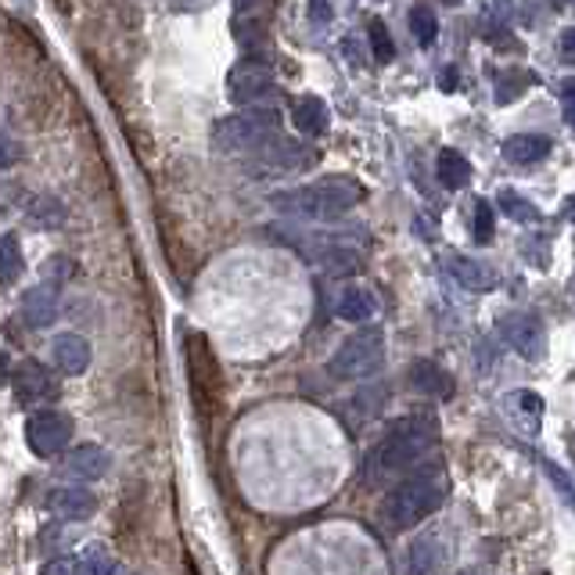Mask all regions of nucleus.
Wrapping results in <instances>:
<instances>
[{"label":"nucleus","instance_id":"17","mask_svg":"<svg viewBox=\"0 0 575 575\" xmlns=\"http://www.w3.org/2000/svg\"><path fill=\"white\" fill-rule=\"evenodd\" d=\"M550 148H554V141L543 137V133H515V137L504 141V158L515 166H532V163H543V158L550 155Z\"/></svg>","mask_w":575,"mask_h":575},{"label":"nucleus","instance_id":"35","mask_svg":"<svg viewBox=\"0 0 575 575\" xmlns=\"http://www.w3.org/2000/svg\"><path fill=\"white\" fill-rule=\"evenodd\" d=\"M460 575H479V572H460Z\"/></svg>","mask_w":575,"mask_h":575},{"label":"nucleus","instance_id":"7","mask_svg":"<svg viewBox=\"0 0 575 575\" xmlns=\"http://www.w3.org/2000/svg\"><path fill=\"white\" fill-rule=\"evenodd\" d=\"M72 439V418L58 410H36L26 421V443L36 457H55L69 446Z\"/></svg>","mask_w":575,"mask_h":575},{"label":"nucleus","instance_id":"31","mask_svg":"<svg viewBox=\"0 0 575 575\" xmlns=\"http://www.w3.org/2000/svg\"><path fill=\"white\" fill-rule=\"evenodd\" d=\"M561 58H565V61H575V33H572V29L561 33Z\"/></svg>","mask_w":575,"mask_h":575},{"label":"nucleus","instance_id":"33","mask_svg":"<svg viewBox=\"0 0 575 575\" xmlns=\"http://www.w3.org/2000/svg\"><path fill=\"white\" fill-rule=\"evenodd\" d=\"M310 15H313V19H332V8H327V4H313Z\"/></svg>","mask_w":575,"mask_h":575},{"label":"nucleus","instance_id":"13","mask_svg":"<svg viewBox=\"0 0 575 575\" xmlns=\"http://www.w3.org/2000/svg\"><path fill=\"white\" fill-rule=\"evenodd\" d=\"M446 271L454 274V280L460 288H468V291H493L496 288V274H493V266H486L482 260H471V255H450L446 260Z\"/></svg>","mask_w":575,"mask_h":575},{"label":"nucleus","instance_id":"16","mask_svg":"<svg viewBox=\"0 0 575 575\" xmlns=\"http://www.w3.org/2000/svg\"><path fill=\"white\" fill-rule=\"evenodd\" d=\"M504 410L511 414V421H515L522 432L536 435L540 432V421H543V399L529 393V388H515V393L504 396Z\"/></svg>","mask_w":575,"mask_h":575},{"label":"nucleus","instance_id":"22","mask_svg":"<svg viewBox=\"0 0 575 575\" xmlns=\"http://www.w3.org/2000/svg\"><path fill=\"white\" fill-rule=\"evenodd\" d=\"M26 271V260H22V244L15 235H0V285H15Z\"/></svg>","mask_w":575,"mask_h":575},{"label":"nucleus","instance_id":"19","mask_svg":"<svg viewBox=\"0 0 575 575\" xmlns=\"http://www.w3.org/2000/svg\"><path fill=\"white\" fill-rule=\"evenodd\" d=\"M22 316L29 327H51L58 316V299L51 285H36L22 296Z\"/></svg>","mask_w":575,"mask_h":575},{"label":"nucleus","instance_id":"12","mask_svg":"<svg viewBox=\"0 0 575 575\" xmlns=\"http://www.w3.org/2000/svg\"><path fill=\"white\" fill-rule=\"evenodd\" d=\"M47 507H51L55 515L69 518V522H83V518H91L94 511H97V500H94L91 489L61 486V489H55L51 496H47Z\"/></svg>","mask_w":575,"mask_h":575},{"label":"nucleus","instance_id":"3","mask_svg":"<svg viewBox=\"0 0 575 575\" xmlns=\"http://www.w3.org/2000/svg\"><path fill=\"white\" fill-rule=\"evenodd\" d=\"M363 183L352 177H324L313 183H302L296 191H280L274 194V205L280 213L299 216V219H316V224H327V219L346 216L352 205L363 202Z\"/></svg>","mask_w":575,"mask_h":575},{"label":"nucleus","instance_id":"18","mask_svg":"<svg viewBox=\"0 0 575 575\" xmlns=\"http://www.w3.org/2000/svg\"><path fill=\"white\" fill-rule=\"evenodd\" d=\"M291 122L306 133V137H324L327 127H332V116H327V105L321 97L306 94L291 101Z\"/></svg>","mask_w":575,"mask_h":575},{"label":"nucleus","instance_id":"28","mask_svg":"<svg viewBox=\"0 0 575 575\" xmlns=\"http://www.w3.org/2000/svg\"><path fill=\"white\" fill-rule=\"evenodd\" d=\"M40 575H80V561L76 558H55V561H47Z\"/></svg>","mask_w":575,"mask_h":575},{"label":"nucleus","instance_id":"5","mask_svg":"<svg viewBox=\"0 0 575 575\" xmlns=\"http://www.w3.org/2000/svg\"><path fill=\"white\" fill-rule=\"evenodd\" d=\"M382 363H385V335L382 327H367V332H357L342 342L332 363H327V374L338 378V382H360V378H371Z\"/></svg>","mask_w":575,"mask_h":575},{"label":"nucleus","instance_id":"14","mask_svg":"<svg viewBox=\"0 0 575 575\" xmlns=\"http://www.w3.org/2000/svg\"><path fill=\"white\" fill-rule=\"evenodd\" d=\"M108 468H112V457H108V450L101 446H76L72 454L65 457V471L72 475V479H83V482H97L101 475H108Z\"/></svg>","mask_w":575,"mask_h":575},{"label":"nucleus","instance_id":"24","mask_svg":"<svg viewBox=\"0 0 575 575\" xmlns=\"http://www.w3.org/2000/svg\"><path fill=\"white\" fill-rule=\"evenodd\" d=\"M410 29H414V36H418L421 47H432L435 36H439V19H435V11L428 8V4H414V8H410Z\"/></svg>","mask_w":575,"mask_h":575},{"label":"nucleus","instance_id":"32","mask_svg":"<svg viewBox=\"0 0 575 575\" xmlns=\"http://www.w3.org/2000/svg\"><path fill=\"white\" fill-rule=\"evenodd\" d=\"M561 87H565V91H561V97H565V119H572V80L561 83Z\"/></svg>","mask_w":575,"mask_h":575},{"label":"nucleus","instance_id":"11","mask_svg":"<svg viewBox=\"0 0 575 575\" xmlns=\"http://www.w3.org/2000/svg\"><path fill=\"white\" fill-rule=\"evenodd\" d=\"M410 385L428 399H450L454 396V374L435 360H414L410 367Z\"/></svg>","mask_w":575,"mask_h":575},{"label":"nucleus","instance_id":"30","mask_svg":"<svg viewBox=\"0 0 575 575\" xmlns=\"http://www.w3.org/2000/svg\"><path fill=\"white\" fill-rule=\"evenodd\" d=\"M19 158V148H15V141H8V137H0V169L11 166Z\"/></svg>","mask_w":575,"mask_h":575},{"label":"nucleus","instance_id":"9","mask_svg":"<svg viewBox=\"0 0 575 575\" xmlns=\"http://www.w3.org/2000/svg\"><path fill=\"white\" fill-rule=\"evenodd\" d=\"M11 385H15L19 403H40L47 396H55L51 374H47V367L36 360H22L15 367V374H11Z\"/></svg>","mask_w":575,"mask_h":575},{"label":"nucleus","instance_id":"23","mask_svg":"<svg viewBox=\"0 0 575 575\" xmlns=\"http://www.w3.org/2000/svg\"><path fill=\"white\" fill-rule=\"evenodd\" d=\"M500 205H504V213L515 219V224H540V209L518 191H511V188L500 191Z\"/></svg>","mask_w":575,"mask_h":575},{"label":"nucleus","instance_id":"27","mask_svg":"<svg viewBox=\"0 0 575 575\" xmlns=\"http://www.w3.org/2000/svg\"><path fill=\"white\" fill-rule=\"evenodd\" d=\"M371 47H374V55H378V61H393L396 58V44H393V36H388V26L382 19H374L371 26Z\"/></svg>","mask_w":575,"mask_h":575},{"label":"nucleus","instance_id":"29","mask_svg":"<svg viewBox=\"0 0 575 575\" xmlns=\"http://www.w3.org/2000/svg\"><path fill=\"white\" fill-rule=\"evenodd\" d=\"M543 471L550 475V479H554L558 486H561V496H568V489H572V482H568V475L558 468V464H550V460H543Z\"/></svg>","mask_w":575,"mask_h":575},{"label":"nucleus","instance_id":"20","mask_svg":"<svg viewBox=\"0 0 575 575\" xmlns=\"http://www.w3.org/2000/svg\"><path fill=\"white\" fill-rule=\"evenodd\" d=\"M374 313H378V299L367 288L349 285V288H342V296L335 299V316H342V321H349V324L371 321Z\"/></svg>","mask_w":575,"mask_h":575},{"label":"nucleus","instance_id":"8","mask_svg":"<svg viewBox=\"0 0 575 575\" xmlns=\"http://www.w3.org/2000/svg\"><path fill=\"white\" fill-rule=\"evenodd\" d=\"M500 338H504L522 360H540L547 349V332H543L540 316H532V313H507L504 321H500Z\"/></svg>","mask_w":575,"mask_h":575},{"label":"nucleus","instance_id":"26","mask_svg":"<svg viewBox=\"0 0 575 575\" xmlns=\"http://www.w3.org/2000/svg\"><path fill=\"white\" fill-rule=\"evenodd\" d=\"M493 230H496L493 202L479 199V202H475V241H479V244H489V241H493Z\"/></svg>","mask_w":575,"mask_h":575},{"label":"nucleus","instance_id":"6","mask_svg":"<svg viewBox=\"0 0 575 575\" xmlns=\"http://www.w3.org/2000/svg\"><path fill=\"white\" fill-rule=\"evenodd\" d=\"M274 91V65L263 58H241L235 69L227 72V97L235 105H255Z\"/></svg>","mask_w":575,"mask_h":575},{"label":"nucleus","instance_id":"25","mask_svg":"<svg viewBox=\"0 0 575 575\" xmlns=\"http://www.w3.org/2000/svg\"><path fill=\"white\" fill-rule=\"evenodd\" d=\"M29 219L36 227H44V230H55L65 224V205L55 202V199H36L33 202V209H29Z\"/></svg>","mask_w":575,"mask_h":575},{"label":"nucleus","instance_id":"2","mask_svg":"<svg viewBox=\"0 0 575 575\" xmlns=\"http://www.w3.org/2000/svg\"><path fill=\"white\" fill-rule=\"evenodd\" d=\"M450 500V471L446 464H421V468H414L407 479H399L396 489H388L385 496V525L388 529H414V525H421L424 518H432L439 507H443Z\"/></svg>","mask_w":575,"mask_h":575},{"label":"nucleus","instance_id":"1","mask_svg":"<svg viewBox=\"0 0 575 575\" xmlns=\"http://www.w3.org/2000/svg\"><path fill=\"white\" fill-rule=\"evenodd\" d=\"M439 439V421L432 414H410L399 418L385 432V439H378V446L363 460V482L367 486H382L388 479H396L407 468H414Z\"/></svg>","mask_w":575,"mask_h":575},{"label":"nucleus","instance_id":"4","mask_svg":"<svg viewBox=\"0 0 575 575\" xmlns=\"http://www.w3.org/2000/svg\"><path fill=\"white\" fill-rule=\"evenodd\" d=\"M280 130V112L274 105H252L244 112H235L216 122V144L224 152H249V148H266Z\"/></svg>","mask_w":575,"mask_h":575},{"label":"nucleus","instance_id":"34","mask_svg":"<svg viewBox=\"0 0 575 575\" xmlns=\"http://www.w3.org/2000/svg\"><path fill=\"white\" fill-rule=\"evenodd\" d=\"M8 378H11V374H8V357H4V349H0V385H4Z\"/></svg>","mask_w":575,"mask_h":575},{"label":"nucleus","instance_id":"21","mask_svg":"<svg viewBox=\"0 0 575 575\" xmlns=\"http://www.w3.org/2000/svg\"><path fill=\"white\" fill-rule=\"evenodd\" d=\"M439 180H443L450 191L468 188V180H471V163H468V158H464L460 152L443 148V152H439Z\"/></svg>","mask_w":575,"mask_h":575},{"label":"nucleus","instance_id":"10","mask_svg":"<svg viewBox=\"0 0 575 575\" xmlns=\"http://www.w3.org/2000/svg\"><path fill=\"white\" fill-rule=\"evenodd\" d=\"M446 558H450L446 540L435 532H428V536H421V540H414L407 550V575H435L446 565Z\"/></svg>","mask_w":575,"mask_h":575},{"label":"nucleus","instance_id":"15","mask_svg":"<svg viewBox=\"0 0 575 575\" xmlns=\"http://www.w3.org/2000/svg\"><path fill=\"white\" fill-rule=\"evenodd\" d=\"M55 363L61 367V374H83L91 367V342L76 335V332H65V335H58L55 342Z\"/></svg>","mask_w":575,"mask_h":575}]
</instances>
